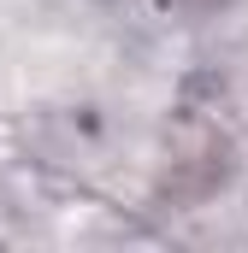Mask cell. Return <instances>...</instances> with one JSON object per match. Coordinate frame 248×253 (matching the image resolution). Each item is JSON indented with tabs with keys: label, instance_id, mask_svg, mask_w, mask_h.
Masks as SVG:
<instances>
[{
	"label": "cell",
	"instance_id": "obj_1",
	"mask_svg": "<svg viewBox=\"0 0 248 253\" xmlns=\"http://www.w3.org/2000/svg\"><path fill=\"white\" fill-rule=\"evenodd\" d=\"M225 171H231V141H225V129L213 124V118H195L189 112L178 135H172V153H166V189L184 194V200H201V194H213L225 183Z\"/></svg>",
	"mask_w": 248,
	"mask_h": 253
}]
</instances>
